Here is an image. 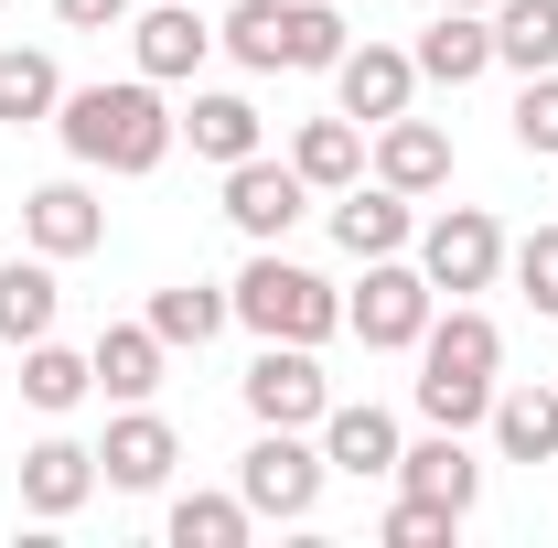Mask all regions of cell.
<instances>
[{
	"mask_svg": "<svg viewBox=\"0 0 558 548\" xmlns=\"http://www.w3.org/2000/svg\"><path fill=\"white\" fill-rule=\"evenodd\" d=\"M323 452L301 441V430H258L247 441V463H236V495H247V516H279V527H301L312 505H323Z\"/></svg>",
	"mask_w": 558,
	"mask_h": 548,
	"instance_id": "5",
	"label": "cell"
},
{
	"mask_svg": "<svg viewBox=\"0 0 558 548\" xmlns=\"http://www.w3.org/2000/svg\"><path fill=\"white\" fill-rule=\"evenodd\" d=\"M130 11H140V0H54L65 33H130Z\"/></svg>",
	"mask_w": 558,
	"mask_h": 548,
	"instance_id": "34",
	"label": "cell"
},
{
	"mask_svg": "<svg viewBox=\"0 0 558 548\" xmlns=\"http://www.w3.org/2000/svg\"><path fill=\"white\" fill-rule=\"evenodd\" d=\"M494 452L505 463H558V388H494Z\"/></svg>",
	"mask_w": 558,
	"mask_h": 548,
	"instance_id": "21",
	"label": "cell"
},
{
	"mask_svg": "<svg viewBox=\"0 0 558 548\" xmlns=\"http://www.w3.org/2000/svg\"><path fill=\"white\" fill-rule=\"evenodd\" d=\"M376 183H398V194H440L451 183V130L440 119H376Z\"/></svg>",
	"mask_w": 558,
	"mask_h": 548,
	"instance_id": "12",
	"label": "cell"
},
{
	"mask_svg": "<svg viewBox=\"0 0 558 548\" xmlns=\"http://www.w3.org/2000/svg\"><path fill=\"white\" fill-rule=\"evenodd\" d=\"M215 44H226L236 65H258V75H279V65L333 75L354 33H344V11H333V0H236V11L215 22Z\"/></svg>",
	"mask_w": 558,
	"mask_h": 548,
	"instance_id": "2",
	"label": "cell"
},
{
	"mask_svg": "<svg viewBox=\"0 0 558 548\" xmlns=\"http://www.w3.org/2000/svg\"><path fill=\"white\" fill-rule=\"evenodd\" d=\"M418 419H429V430L494 419V377H440V366H418Z\"/></svg>",
	"mask_w": 558,
	"mask_h": 548,
	"instance_id": "30",
	"label": "cell"
},
{
	"mask_svg": "<svg viewBox=\"0 0 558 548\" xmlns=\"http://www.w3.org/2000/svg\"><path fill=\"white\" fill-rule=\"evenodd\" d=\"M505 259H515V290H526V312H548V323H558V226L515 237Z\"/></svg>",
	"mask_w": 558,
	"mask_h": 548,
	"instance_id": "31",
	"label": "cell"
},
{
	"mask_svg": "<svg viewBox=\"0 0 558 548\" xmlns=\"http://www.w3.org/2000/svg\"><path fill=\"white\" fill-rule=\"evenodd\" d=\"M86 495H97V452H86V441H33V452H22V505H33L44 527L75 516Z\"/></svg>",
	"mask_w": 558,
	"mask_h": 548,
	"instance_id": "17",
	"label": "cell"
},
{
	"mask_svg": "<svg viewBox=\"0 0 558 548\" xmlns=\"http://www.w3.org/2000/svg\"><path fill=\"white\" fill-rule=\"evenodd\" d=\"M54 108H65L54 55H44V44H11V55H0V130H33V119H54Z\"/></svg>",
	"mask_w": 558,
	"mask_h": 548,
	"instance_id": "26",
	"label": "cell"
},
{
	"mask_svg": "<svg viewBox=\"0 0 558 548\" xmlns=\"http://www.w3.org/2000/svg\"><path fill=\"white\" fill-rule=\"evenodd\" d=\"M22 237H33L44 259H86V248L108 237V205H97L86 183H33V194H22Z\"/></svg>",
	"mask_w": 558,
	"mask_h": 548,
	"instance_id": "13",
	"label": "cell"
},
{
	"mask_svg": "<svg viewBox=\"0 0 558 548\" xmlns=\"http://www.w3.org/2000/svg\"><path fill=\"white\" fill-rule=\"evenodd\" d=\"M418 366H440V377H494V366H505V334H494L473 301H451V312H429Z\"/></svg>",
	"mask_w": 558,
	"mask_h": 548,
	"instance_id": "20",
	"label": "cell"
},
{
	"mask_svg": "<svg viewBox=\"0 0 558 548\" xmlns=\"http://www.w3.org/2000/svg\"><path fill=\"white\" fill-rule=\"evenodd\" d=\"M183 463V441H172V419H150L130 398V419H108V441H97V474L119 484V495H150V484Z\"/></svg>",
	"mask_w": 558,
	"mask_h": 548,
	"instance_id": "14",
	"label": "cell"
},
{
	"mask_svg": "<svg viewBox=\"0 0 558 548\" xmlns=\"http://www.w3.org/2000/svg\"><path fill=\"white\" fill-rule=\"evenodd\" d=\"M301 205H312V183L290 172V162H269V151H247V162H226V215L258 237V248H279L290 226H301Z\"/></svg>",
	"mask_w": 558,
	"mask_h": 548,
	"instance_id": "8",
	"label": "cell"
},
{
	"mask_svg": "<svg viewBox=\"0 0 558 548\" xmlns=\"http://www.w3.org/2000/svg\"><path fill=\"white\" fill-rule=\"evenodd\" d=\"M515 151L558 162V65H548V75H526V97H515Z\"/></svg>",
	"mask_w": 558,
	"mask_h": 548,
	"instance_id": "32",
	"label": "cell"
},
{
	"mask_svg": "<svg viewBox=\"0 0 558 548\" xmlns=\"http://www.w3.org/2000/svg\"><path fill=\"white\" fill-rule=\"evenodd\" d=\"M130 55L150 86H183V75L215 55V22L194 11V0H150V11H130Z\"/></svg>",
	"mask_w": 558,
	"mask_h": 548,
	"instance_id": "9",
	"label": "cell"
},
{
	"mask_svg": "<svg viewBox=\"0 0 558 548\" xmlns=\"http://www.w3.org/2000/svg\"><path fill=\"white\" fill-rule=\"evenodd\" d=\"M290 172L312 183V194H344V183H365V119H301L290 130Z\"/></svg>",
	"mask_w": 558,
	"mask_h": 548,
	"instance_id": "15",
	"label": "cell"
},
{
	"mask_svg": "<svg viewBox=\"0 0 558 548\" xmlns=\"http://www.w3.org/2000/svg\"><path fill=\"white\" fill-rule=\"evenodd\" d=\"M440 11H494V0H440Z\"/></svg>",
	"mask_w": 558,
	"mask_h": 548,
	"instance_id": "35",
	"label": "cell"
},
{
	"mask_svg": "<svg viewBox=\"0 0 558 548\" xmlns=\"http://www.w3.org/2000/svg\"><path fill=\"white\" fill-rule=\"evenodd\" d=\"M86 388H97V366H86V355H65L54 334L22 344V398H33V409H75Z\"/></svg>",
	"mask_w": 558,
	"mask_h": 548,
	"instance_id": "28",
	"label": "cell"
},
{
	"mask_svg": "<svg viewBox=\"0 0 558 548\" xmlns=\"http://www.w3.org/2000/svg\"><path fill=\"white\" fill-rule=\"evenodd\" d=\"M409 55H418V75H429V86H473V75L494 65V22H484V11H440Z\"/></svg>",
	"mask_w": 558,
	"mask_h": 548,
	"instance_id": "19",
	"label": "cell"
},
{
	"mask_svg": "<svg viewBox=\"0 0 558 548\" xmlns=\"http://www.w3.org/2000/svg\"><path fill=\"white\" fill-rule=\"evenodd\" d=\"M323 409H333V388H323L312 344H269V355L247 366V419H258V430H323Z\"/></svg>",
	"mask_w": 558,
	"mask_h": 548,
	"instance_id": "7",
	"label": "cell"
},
{
	"mask_svg": "<svg viewBox=\"0 0 558 548\" xmlns=\"http://www.w3.org/2000/svg\"><path fill=\"white\" fill-rule=\"evenodd\" d=\"M161 344H215L226 323H236V301L226 290H205V279H172V290H150V312H140Z\"/></svg>",
	"mask_w": 558,
	"mask_h": 548,
	"instance_id": "27",
	"label": "cell"
},
{
	"mask_svg": "<svg viewBox=\"0 0 558 548\" xmlns=\"http://www.w3.org/2000/svg\"><path fill=\"white\" fill-rule=\"evenodd\" d=\"M429 312H440V290H429L418 259H365V290L344 301V334L376 344V355H409L429 334Z\"/></svg>",
	"mask_w": 558,
	"mask_h": 548,
	"instance_id": "4",
	"label": "cell"
},
{
	"mask_svg": "<svg viewBox=\"0 0 558 548\" xmlns=\"http://www.w3.org/2000/svg\"><path fill=\"white\" fill-rule=\"evenodd\" d=\"M183 140H194V162H215V172H226V162L269 151V119H258L247 97H194V108H183Z\"/></svg>",
	"mask_w": 558,
	"mask_h": 548,
	"instance_id": "23",
	"label": "cell"
},
{
	"mask_svg": "<svg viewBox=\"0 0 558 548\" xmlns=\"http://www.w3.org/2000/svg\"><path fill=\"white\" fill-rule=\"evenodd\" d=\"M451 527H462V516H451V505H429V495H398V505H387V527H376V538H387V548H440V538H451Z\"/></svg>",
	"mask_w": 558,
	"mask_h": 548,
	"instance_id": "33",
	"label": "cell"
},
{
	"mask_svg": "<svg viewBox=\"0 0 558 548\" xmlns=\"http://www.w3.org/2000/svg\"><path fill=\"white\" fill-rule=\"evenodd\" d=\"M398 495H429V505H451V516H473L484 505V463L462 452V430H429L398 452Z\"/></svg>",
	"mask_w": 558,
	"mask_h": 548,
	"instance_id": "11",
	"label": "cell"
},
{
	"mask_svg": "<svg viewBox=\"0 0 558 548\" xmlns=\"http://www.w3.org/2000/svg\"><path fill=\"white\" fill-rule=\"evenodd\" d=\"M418 270H429V290H494V270H505V226H494L484 205H440L429 226H418Z\"/></svg>",
	"mask_w": 558,
	"mask_h": 548,
	"instance_id": "6",
	"label": "cell"
},
{
	"mask_svg": "<svg viewBox=\"0 0 558 548\" xmlns=\"http://www.w3.org/2000/svg\"><path fill=\"white\" fill-rule=\"evenodd\" d=\"M54 130H65V151L86 162V172H161L172 162V140H183V119L161 108V86L150 75H119V86H65V108H54Z\"/></svg>",
	"mask_w": 558,
	"mask_h": 548,
	"instance_id": "1",
	"label": "cell"
},
{
	"mask_svg": "<svg viewBox=\"0 0 558 548\" xmlns=\"http://www.w3.org/2000/svg\"><path fill=\"white\" fill-rule=\"evenodd\" d=\"M236 323L247 334H269V344H323V334H344V301H333V279L323 270H301V259H279V248H258L247 270H236Z\"/></svg>",
	"mask_w": 558,
	"mask_h": 548,
	"instance_id": "3",
	"label": "cell"
},
{
	"mask_svg": "<svg viewBox=\"0 0 558 548\" xmlns=\"http://www.w3.org/2000/svg\"><path fill=\"white\" fill-rule=\"evenodd\" d=\"M247 495H183L172 505V548H247Z\"/></svg>",
	"mask_w": 558,
	"mask_h": 548,
	"instance_id": "29",
	"label": "cell"
},
{
	"mask_svg": "<svg viewBox=\"0 0 558 548\" xmlns=\"http://www.w3.org/2000/svg\"><path fill=\"white\" fill-rule=\"evenodd\" d=\"M409 86H418V55H398V44H344V65H333V108L376 130V119L409 108Z\"/></svg>",
	"mask_w": 558,
	"mask_h": 548,
	"instance_id": "10",
	"label": "cell"
},
{
	"mask_svg": "<svg viewBox=\"0 0 558 548\" xmlns=\"http://www.w3.org/2000/svg\"><path fill=\"white\" fill-rule=\"evenodd\" d=\"M161 355H172V344L150 334V323H108V334L86 344V366H97L108 398H150V388H161Z\"/></svg>",
	"mask_w": 558,
	"mask_h": 548,
	"instance_id": "22",
	"label": "cell"
},
{
	"mask_svg": "<svg viewBox=\"0 0 558 548\" xmlns=\"http://www.w3.org/2000/svg\"><path fill=\"white\" fill-rule=\"evenodd\" d=\"M484 22H494V65H515V75L558 65V0H494Z\"/></svg>",
	"mask_w": 558,
	"mask_h": 548,
	"instance_id": "25",
	"label": "cell"
},
{
	"mask_svg": "<svg viewBox=\"0 0 558 548\" xmlns=\"http://www.w3.org/2000/svg\"><path fill=\"white\" fill-rule=\"evenodd\" d=\"M54 301H65V290H54V259H44V248L11 259V270H0V344H44L54 334Z\"/></svg>",
	"mask_w": 558,
	"mask_h": 548,
	"instance_id": "24",
	"label": "cell"
},
{
	"mask_svg": "<svg viewBox=\"0 0 558 548\" xmlns=\"http://www.w3.org/2000/svg\"><path fill=\"white\" fill-rule=\"evenodd\" d=\"M333 237H344V259H398V248L418 237V215H409V194H398V183H376V194H365V183H344Z\"/></svg>",
	"mask_w": 558,
	"mask_h": 548,
	"instance_id": "18",
	"label": "cell"
},
{
	"mask_svg": "<svg viewBox=\"0 0 558 548\" xmlns=\"http://www.w3.org/2000/svg\"><path fill=\"white\" fill-rule=\"evenodd\" d=\"M398 452H409V441H398V419L376 409V398H354V409H323V463H333V474H398Z\"/></svg>",
	"mask_w": 558,
	"mask_h": 548,
	"instance_id": "16",
	"label": "cell"
}]
</instances>
